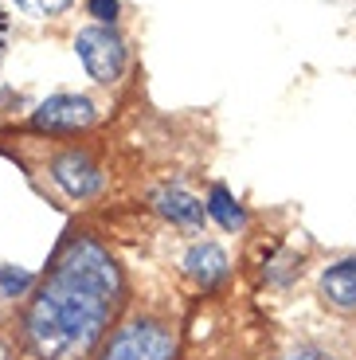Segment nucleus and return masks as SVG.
I'll return each instance as SVG.
<instances>
[{"label":"nucleus","instance_id":"7ed1b4c3","mask_svg":"<svg viewBox=\"0 0 356 360\" xmlns=\"http://www.w3.org/2000/svg\"><path fill=\"white\" fill-rule=\"evenodd\" d=\"M177 345L157 321H134L110 341L102 360H172Z\"/></svg>","mask_w":356,"mask_h":360},{"label":"nucleus","instance_id":"f257e3e1","mask_svg":"<svg viewBox=\"0 0 356 360\" xmlns=\"http://www.w3.org/2000/svg\"><path fill=\"white\" fill-rule=\"evenodd\" d=\"M122 297L117 266L94 239H75L27 309V341L39 360H82L98 345Z\"/></svg>","mask_w":356,"mask_h":360},{"label":"nucleus","instance_id":"1a4fd4ad","mask_svg":"<svg viewBox=\"0 0 356 360\" xmlns=\"http://www.w3.org/2000/svg\"><path fill=\"white\" fill-rule=\"evenodd\" d=\"M208 212H212L215 219H220V227H227V231H235V227H243V212H239V204L231 200V192L223 188V184H215L212 188V196H208Z\"/></svg>","mask_w":356,"mask_h":360},{"label":"nucleus","instance_id":"9d476101","mask_svg":"<svg viewBox=\"0 0 356 360\" xmlns=\"http://www.w3.org/2000/svg\"><path fill=\"white\" fill-rule=\"evenodd\" d=\"M12 4L32 20H51V16H59V12L71 8V0H12Z\"/></svg>","mask_w":356,"mask_h":360},{"label":"nucleus","instance_id":"ddd939ff","mask_svg":"<svg viewBox=\"0 0 356 360\" xmlns=\"http://www.w3.org/2000/svg\"><path fill=\"white\" fill-rule=\"evenodd\" d=\"M8 36H12V24H8V16H4V8H0V59L8 51Z\"/></svg>","mask_w":356,"mask_h":360},{"label":"nucleus","instance_id":"4468645a","mask_svg":"<svg viewBox=\"0 0 356 360\" xmlns=\"http://www.w3.org/2000/svg\"><path fill=\"white\" fill-rule=\"evenodd\" d=\"M286 360H333V356H325V352H317V349H298V352H290Z\"/></svg>","mask_w":356,"mask_h":360},{"label":"nucleus","instance_id":"39448f33","mask_svg":"<svg viewBox=\"0 0 356 360\" xmlns=\"http://www.w3.org/2000/svg\"><path fill=\"white\" fill-rule=\"evenodd\" d=\"M39 129H82L94 122V102L79 94H55L32 114Z\"/></svg>","mask_w":356,"mask_h":360},{"label":"nucleus","instance_id":"9b49d317","mask_svg":"<svg viewBox=\"0 0 356 360\" xmlns=\"http://www.w3.org/2000/svg\"><path fill=\"white\" fill-rule=\"evenodd\" d=\"M32 286V274H24V270H12V266H0V302L4 297H16L20 290Z\"/></svg>","mask_w":356,"mask_h":360},{"label":"nucleus","instance_id":"6e6552de","mask_svg":"<svg viewBox=\"0 0 356 360\" xmlns=\"http://www.w3.org/2000/svg\"><path fill=\"white\" fill-rule=\"evenodd\" d=\"M184 270L200 282V286H212V282H220L223 274H227V255L215 243H196L184 255Z\"/></svg>","mask_w":356,"mask_h":360},{"label":"nucleus","instance_id":"20e7f679","mask_svg":"<svg viewBox=\"0 0 356 360\" xmlns=\"http://www.w3.org/2000/svg\"><path fill=\"white\" fill-rule=\"evenodd\" d=\"M51 176L71 200H87L102 188V172L87 153H63L59 161L51 165Z\"/></svg>","mask_w":356,"mask_h":360},{"label":"nucleus","instance_id":"423d86ee","mask_svg":"<svg viewBox=\"0 0 356 360\" xmlns=\"http://www.w3.org/2000/svg\"><path fill=\"white\" fill-rule=\"evenodd\" d=\"M157 212L165 219H172V224H180V227H200L204 224V212L208 207L200 204L196 196H188V192H180V188H165V192H157Z\"/></svg>","mask_w":356,"mask_h":360},{"label":"nucleus","instance_id":"f8f14e48","mask_svg":"<svg viewBox=\"0 0 356 360\" xmlns=\"http://www.w3.org/2000/svg\"><path fill=\"white\" fill-rule=\"evenodd\" d=\"M87 8L94 20H102V24H114L117 16V0H87Z\"/></svg>","mask_w":356,"mask_h":360},{"label":"nucleus","instance_id":"f03ea898","mask_svg":"<svg viewBox=\"0 0 356 360\" xmlns=\"http://www.w3.org/2000/svg\"><path fill=\"white\" fill-rule=\"evenodd\" d=\"M75 51H79L82 67L94 82H114L122 79L125 67V47L122 39L110 32V27H82L79 39H75Z\"/></svg>","mask_w":356,"mask_h":360},{"label":"nucleus","instance_id":"0eeeda50","mask_svg":"<svg viewBox=\"0 0 356 360\" xmlns=\"http://www.w3.org/2000/svg\"><path fill=\"white\" fill-rule=\"evenodd\" d=\"M321 294L341 309H356V259H345L321 274Z\"/></svg>","mask_w":356,"mask_h":360}]
</instances>
